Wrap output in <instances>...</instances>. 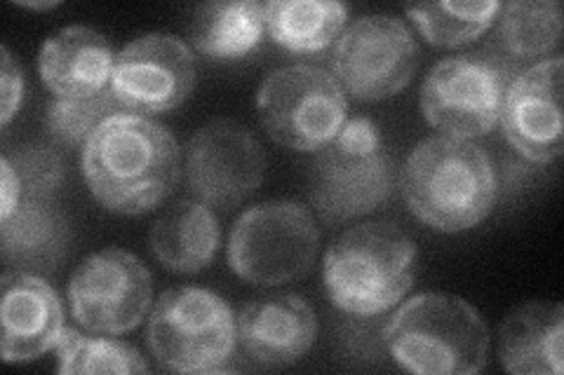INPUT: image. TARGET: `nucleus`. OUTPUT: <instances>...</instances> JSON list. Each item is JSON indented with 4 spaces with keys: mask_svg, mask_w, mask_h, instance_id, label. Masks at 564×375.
<instances>
[{
    "mask_svg": "<svg viewBox=\"0 0 564 375\" xmlns=\"http://www.w3.org/2000/svg\"><path fill=\"white\" fill-rule=\"evenodd\" d=\"M83 176L104 209L128 217L151 211L180 184V141L147 115L113 113L85 141Z\"/></svg>",
    "mask_w": 564,
    "mask_h": 375,
    "instance_id": "nucleus-1",
    "label": "nucleus"
},
{
    "mask_svg": "<svg viewBox=\"0 0 564 375\" xmlns=\"http://www.w3.org/2000/svg\"><path fill=\"white\" fill-rule=\"evenodd\" d=\"M402 198L414 217L435 230L458 232L478 225L497 202V172L473 141L431 136L404 159Z\"/></svg>",
    "mask_w": 564,
    "mask_h": 375,
    "instance_id": "nucleus-2",
    "label": "nucleus"
},
{
    "mask_svg": "<svg viewBox=\"0 0 564 375\" xmlns=\"http://www.w3.org/2000/svg\"><path fill=\"white\" fill-rule=\"evenodd\" d=\"M416 244L391 221L348 228L327 249L323 277L334 308L375 317L395 308L414 284Z\"/></svg>",
    "mask_w": 564,
    "mask_h": 375,
    "instance_id": "nucleus-3",
    "label": "nucleus"
},
{
    "mask_svg": "<svg viewBox=\"0 0 564 375\" xmlns=\"http://www.w3.org/2000/svg\"><path fill=\"white\" fill-rule=\"evenodd\" d=\"M393 362L416 375L480 373L489 354V329L464 298L419 294L395 310L383 329Z\"/></svg>",
    "mask_w": 564,
    "mask_h": 375,
    "instance_id": "nucleus-4",
    "label": "nucleus"
},
{
    "mask_svg": "<svg viewBox=\"0 0 564 375\" xmlns=\"http://www.w3.org/2000/svg\"><path fill=\"white\" fill-rule=\"evenodd\" d=\"M308 195L327 223L365 217L388 202L393 195V159L372 120H346L337 139L317 151Z\"/></svg>",
    "mask_w": 564,
    "mask_h": 375,
    "instance_id": "nucleus-5",
    "label": "nucleus"
},
{
    "mask_svg": "<svg viewBox=\"0 0 564 375\" xmlns=\"http://www.w3.org/2000/svg\"><path fill=\"white\" fill-rule=\"evenodd\" d=\"M321 225L308 207L269 200L247 209L228 238V265L254 287H282L311 273Z\"/></svg>",
    "mask_w": 564,
    "mask_h": 375,
    "instance_id": "nucleus-6",
    "label": "nucleus"
},
{
    "mask_svg": "<svg viewBox=\"0 0 564 375\" xmlns=\"http://www.w3.org/2000/svg\"><path fill=\"white\" fill-rule=\"evenodd\" d=\"M238 343L228 302L200 287H174L158 298L147 324V345L174 373L226 371Z\"/></svg>",
    "mask_w": 564,
    "mask_h": 375,
    "instance_id": "nucleus-7",
    "label": "nucleus"
},
{
    "mask_svg": "<svg viewBox=\"0 0 564 375\" xmlns=\"http://www.w3.org/2000/svg\"><path fill=\"white\" fill-rule=\"evenodd\" d=\"M263 130L280 146L317 153L348 120V99L325 68L294 64L275 68L257 92Z\"/></svg>",
    "mask_w": 564,
    "mask_h": 375,
    "instance_id": "nucleus-8",
    "label": "nucleus"
},
{
    "mask_svg": "<svg viewBox=\"0 0 564 375\" xmlns=\"http://www.w3.org/2000/svg\"><path fill=\"white\" fill-rule=\"evenodd\" d=\"M508 85V70L497 59L447 57L423 80V118L445 136L473 141L497 128Z\"/></svg>",
    "mask_w": 564,
    "mask_h": 375,
    "instance_id": "nucleus-9",
    "label": "nucleus"
},
{
    "mask_svg": "<svg viewBox=\"0 0 564 375\" xmlns=\"http://www.w3.org/2000/svg\"><path fill=\"white\" fill-rule=\"evenodd\" d=\"M153 300L149 267L126 249L87 256L68 282L76 324L99 335H122L147 319Z\"/></svg>",
    "mask_w": 564,
    "mask_h": 375,
    "instance_id": "nucleus-10",
    "label": "nucleus"
},
{
    "mask_svg": "<svg viewBox=\"0 0 564 375\" xmlns=\"http://www.w3.org/2000/svg\"><path fill=\"white\" fill-rule=\"evenodd\" d=\"M416 62L419 45L408 24L391 14H369L339 35L332 76L346 95L381 101L410 85Z\"/></svg>",
    "mask_w": 564,
    "mask_h": 375,
    "instance_id": "nucleus-11",
    "label": "nucleus"
},
{
    "mask_svg": "<svg viewBox=\"0 0 564 375\" xmlns=\"http://www.w3.org/2000/svg\"><path fill=\"white\" fill-rule=\"evenodd\" d=\"M263 174L259 141L236 120H209L188 139L184 178L193 198L207 207H238L261 186Z\"/></svg>",
    "mask_w": 564,
    "mask_h": 375,
    "instance_id": "nucleus-12",
    "label": "nucleus"
},
{
    "mask_svg": "<svg viewBox=\"0 0 564 375\" xmlns=\"http://www.w3.org/2000/svg\"><path fill=\"white\" fill-rule=\"evenodd\" d=\"M196 57L170 33H147L116 55L111 95L120 109L137 115L167 113L196 87Z\"/></svg>",
    "mask_w": 564,
    "mask_h": 375,
    "instance_id": "nucleus-13",
    "label": "nucleus"
},
{
    "mask_svg": "<svg viewBox=\"0 0 564 375\" xmlns=\"http://www.w3.org/2000/svg\"><path fill=\"white\" fill-rule=\"evenodd\" d=\"M503 136L529 163L562 155V57L543 59L510 80L501 103Z\"/></svg>",
    "mask_w": 564,
    "mask_h": 375,
    "instance_id": "nucleus-14",
    "label": "nucleus"
},
{
    "mask_svg": "<svg viewBox=\"0 0 564 375\" xmlns=\"http://www.w3.org/2000/svg\"><path fill=\"white\" fill-rule=\"evenodd\" d=\"M0 354L8 364L33 362L57 348L64 333V308L59 294L31 273H6L0 279Z\"/></svg>",
    "mask_w": 564,
    "mask_h": 375,
    "instance_id": "nucleus-15",
    "label": "nucleus"
},
{
    "mask_svg": "<svg viewBox=\"0 0 564 375\" xmlns=\"http://www.w3.org/2000/svg\"><path fill=\"white\" fill-rule=\"evenodd\" d=\"M238 343L263 366H290L306 356L317 338V319L302 296L257 298L236 317Z\"/></svg>",
    "mask_w": 564,
    "mask_h": 375,
    "instance_id": "nucleus-16",
    "label": "nucleus"
},
{
    "mask_svg": "<svg viewBox=\"0 0 564 375\" xmlns=\"http://www.w3.org/2000/svg\"><path fill=\"white\" fill-rule=\"evenodd\" d=\"M116 55L90 26H66L43 43L39 74L55 99H93L111 89Z\"/></svg>",
    "mask_w": 564,
    "mask_h": 375,
    "instance_id": "nucleus-17",
    "label": "nucleus"
},
{
    "mask_svg": "<svg viewBox=\"0 0 564 375\" xmlns=\"http://www.w3.org/2000/svg\"><path fill=\"white\" fill-rule=\"evenodd\" d=\"M562 348L564 310L560 302H527L510 312L501 327L499 360L513 375H560Z\"/></svg>",
    "mask_w": 564,
    "mask_h": 375,
    "instance_id": "nucleus-18",
    "label": "nucleus"
},
{
    "mask_svg": "<svg viewBox=\"0 0 564 375\" xmlns=\"http://www.w3.org/2000/svg\"><path fill=\"white\" fill-rule=\"evenodd\" d=\"M221 244V228L212 207L198 200H182L158 217L149 246L163 267L180 275L200 273L215 261Z\"/></svg>",
    "mask_w": 564,
    "mask_h": 375,
    "instance_id": "nucleus-19",
    "label": "nucleus"
},
{
    "mask_svg": "<svg viewBox=\"0 0 564 375\" xmlns=\"http://www.w3.org/2000/svg\"><path fill=\"white\" fill-rule=\"evenodd\" d=\"M3 258L52 271L64 258L68 228L50 195H22L10 219L0 221Z\"/></svg>",
    "mask_w": 564,
    "mask_h": 375,
    "instance_id": "nucleus-20",
    "label": "nucleus"
},
{
    "mask_svg": "<svg viewBox=\"0 0 564 375\" xmlns=\"http://www.w3.org/2000/svg\"><path fill=\"white\" fill-rule=\"evenodd\" d=\"M263 3L257 0H219L205 3L188 26L191 43L203 57L215 62H234L261 43Z\"/></svg>",
    "mask_w": 564,
    "mask_h": 375,
    "instance_id": "nucleus-21",
    "label": "nucleus"
},
{
    "mask_svg": "<svg viewBox=\"0 0 564 375\" xmlns=\"http://www.w3.org/2000/svg\"><path fill=\"white\" fill-rule=\"evenodd\" d=\"M348 5L337 0H273L263 5L271 41L296 55L327 49L344 33Z\"/></svg>",
    "mask_w": 564,
    "mask_h": 375,
    "instance_id": "nucleus-22",
    "label": "nucleus"
},
{
    "mask_svg": "<svg viewBox=\"0 0 564 375\" xmlns=\"http://www.w3.org/2000/svg\"><path fill=\"white\" fill-rule=\"evenodd\" d=\"M497 38L506 55L536 59L551 55L562 38V10L555 0H513L501 5Z\"/></svg>",
    "mask_w": 564,
    "mask_h": 375,
    "instance_id": "nucleus-23",
    "label": "nucleus"
},
{
    "mask_svg": "<svg viewBox=\"0 0 564 375\" xmlns=\"http://www.w3.org/2000/svg\"><path fill=\"white\" fill-rule=\"evenodd\" d=\"M499 0H440V3L408 5L410 20L431 45L462 47L482 35L499 16Z\"/></svg>",
    "mask_w": 564,
    "mask_h": 375,
    "instance_id": "nucleus-24",
    "label": "nucleus"
},
{
    "mask_svg": "<svg viewBox=\"0 0 564 375\" xmlns=\"http://www.w3.org/2000/svg\"><path fill=\"white\" fill-rule=\"evenodd\" d=\"M62 375L80 373H147L149 366L132 345L113 338H90L74 329H64L57 343Z\"/></svg>",
    "mask_w": 564,
    "mask_h": 375,
    "instance_id": "nucleus-25",
    "label": "nucleus"
},
{
    "mask_svg": "<svg viewBox=\"0 0 564 375\" xmlns=\"http://www.w3.org/2000/svg\"><path fill=\"white\" fill-rule=\"evenodd\" d=\"M120 109L111 89L93 99H52L47 106V132L64 146L83 144L97 124Z\"/></svg>",
    "mask_w": 564,
    "mask_h": 375,
    "instance_id": "nucleus-26",
    "label": "nucleus"
},
{
    "mask_svg": "<svg viewBox=\"0 0 564 375\" xmlns=\"http://www.w3.org/2000/svg\"><path fill=\"white\" fill-rule=\"evenodd\" d=\"M0 59H3V68H0V122H3V128H8L24 99V76L20 66L14 64L8 45L0 49Z\"/></svg>",
    "mask_w": 564,
    "mask_h": 375,
    "instance_id": "nucleus-27",
    "label": "nucleus"
},
{
    "mask_svg": "<svg viewBox=\"0 0 564 375\" xmlns=\"http://www.w3.org/2000/svg\"><path fill=\"white\" fill-rule=\"evenodd\" d=\"M0 167H3V207H0V221H3V219H10L17 205H20L22 181H20V176H17L12 157L8 153L3 155V163H0Z\"/></svg>",
    "mask_w": 564,
    "mask_h": 375,
    "instance_id": "nucleus-28",
    "label": "nucleus"
},
{
    "mask_svg": "<svg viewBox=\"0 0 564 375\" xmlns=\"http://www.w3.org/2000/svg\"><path fill=\"white\" fill-rule=\"evenodd\" d=\"M22 8H31V10H52V8H57L59 3L55 0V3H20Z\"/></svg>",
    "mask_w": 564,
    "mask_h": 375,
    "instance_id": "nucleus-29",
    "label": "nucleus"
}]
</instances>
